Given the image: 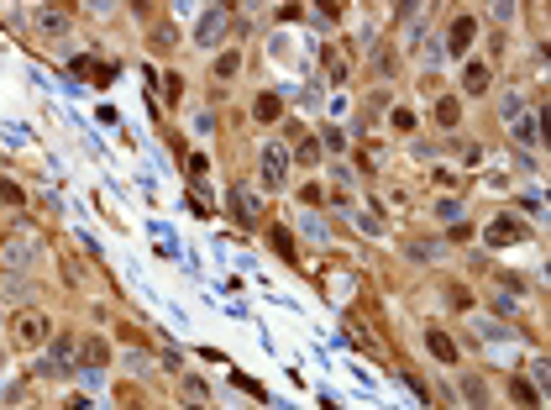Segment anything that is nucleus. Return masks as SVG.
Listing matches in <instances>:
<instances>
[{
	"instance_id": "obj_12",
	"label": "nucleus",
	"mask_w": 551,
	"mask_h": 410,
	"mask_svg": "<svg viewBox=\"0 0 551 410\" xmlns=\"http://www.w3.org/2000/svg\"><path fill=\"white\" fill-rule=\"evenodd\" d=\"M462 395H468V405H478V410L489 405V389H483L478 379H462Z\"/></svg>"
},
{
	"instance_id": "obj_7",
	"label": "nucleus",
	"mask_w": 551,
	"mask_h": 410,
	"mask_svg": "<svg viewBox=\"0 0 551 410\" xmlns=\"http://www.w3.org/2000/svg\"><path fill=\"white\" fill-rule=\"evenodd\" d=\"M26 258H32L26 237H6V247H0V263H6V268H16V263H26Z\"/></svg>"
},
{
	"instance_id": "obj_1",
	"label": "nucleus",
	"mask_w": 551,
	"mask_h": 410,
	"mask_svg": "<svg viewBox=\"0 0 551 410\" xmlns=\"http://www.w3.org/2000/svg\"><path fill=\"white\" fill-rule=\"evenodd\" d=\"M483 242H489V247H509V242H525V227H520L515 216H499V221H489Z\"/></svg>"
},
{
	"instance_id": "obj_8",
	"label": "nucleus",
	"mask_w": 551,
	"mask_h": 410,
	"mask_svg": "<svg viewBox=\"0 0 551 410\" xmlns=\"http://www.w3.org/2000/svg\"><path fill=\"white\" fill-rule=\"evenodd\" d=\"M74 368V337H63V342H53V363H48V374H69Z\"/></svg>"
},
{
	"instance_id": "obj_4",
	"label": "nucleus",
	"mask_w": 551,
	"mask_h": 410,
	"mask_svg": "<svg viewBox=\"0 0 551 410\" xmlns=\"http://www.w3.org/2000/svg\"><path fill=\"white\" fill-rule=\"evenodd\" d=\"M284 174H289V153H284V147H263V179L284 184Z\"/></svg>"
},
{
	"instance_id": "obj_16",
	"label": "nucleus",
	"mask_w": 551,
	"mask_h": 410,
	"mask_svg": "<svg viewBox=\"0 0 551 410\" xmlns=\"http://www.w3.org/2000/svg\"><path fill=\"white\" fill-rule=\"evenodd\" d=\"M237 69H241V58H237V53H226V58L216 63V79H231V74H237Z\"/></svg>"
},
{
	"instance_id": "obj_2",
	"label": "nucleus",
	"mask_w": 551,
	"mask_h": 410,
	"mask_svg": "<svg viewBox=\"0 0 551 410\" xmlns=\"http://www.w3.org/2000/svg\"><path fill=\"white\" fill-rule=\"evenodd\" d=\"M16 342H22V347H37V342L48 337V315H37V311H26V315H16Z\"/></svg>"
},
{
	"instance_id": "obj_15",
	"label": "nucleus",
	"mask_w": 551,
	"mask_h": 410,
	"mask_svg": "<svg viewBox=\"0 0 551 410\" xmlns=\"http://www.w3.org/2000/svg\"><path fill=\"white\" fill-rule=\"evenodd\" d=\"M0 205H22V184H11V179H0Z\"/></svg>"
},
{
	"instance_id": "obj_13",
	"label": "nucleus",
	"mask_w": 551,
	"mask_h": 410,
	"mask_svg": "<svg viewBox=\"0 0 551 410\" xmlns=\"http://www.w3.org/2000/svg\"><path fill=\"white\" fill-rule=\"evenodd\" d=\"M237 216L241 221H257V195H237Z\"/></svg>"
},
{
	"instance_id": "obj_5",
	"label": "nucleus",
	"mask_w": 551,
	"mask_h": 410,
	"mask_svg": "<svg viewBox=\"0 0 551 410\" xmlns=\"http://www.w3.org/2000/svg\"><path fill=\"white\" fill-rule=\"evenodd\" d=\"M473 32H478V22H473V16L452 22V37H446V53H468V48H473Z\"/></svg>"
},
{
	"instance_id": "obj_9",
	"label": "nucleus",
	"mask_w": 551,
	"mask_h": 410,
	"mask_svg": "<svg viewBox=\"0 0 551 410\" xmlns=\"http://www.w3.org/2000/svg\"><path fill=\"white\" fill-rule=\"evenodd\" d=\"M425 342H431V352H436L441 363H457V347H452V337H446V331H431Z\"/></svg>"
},
{
	"instance_id": "obj_3",
	"label": "nucleus",
	"mask_w": 551,
	"mask_h": 410,
	"mask_svg": "<svg viewBox=\"0 0 551 410\" xmlns=\"http://www.w3.org/2000/svg\"><path fill=\"white\" fill-rule=\"evenodd\" d=\"M221 37H226V11H205V22H200V32H194V42H200V48H216Z\"/></svg>"
},
{
	"instance_id": "obj_10",
	"label": "nucleus",
	"mask_w": 551,
	"mask_h": 410,
	"mask_svg": "<svg viewBox=\"0 0 551 410\" xmlns=\"http://www.w3.org/2000/svg\"><path fill=\"white\" fill-rule=\"evenodd\" d=\"M436 121H441V126H457V121H462V110H457V100H452V95L436 100Z\"/></svg>"
},
{
	"instance_id": "obj_14",
	"label": "nucleus",
	"mask_w": 551,
	"mask_h": 410,
	"mask_svg": "<svg viewBox=\"0 0 551 410\" xmlns=\"http://www.w3.org/2000/svg\"><path fill=\"white\" fill-rule=\"evenodd\" d=\"M257 121H278V100L273 95H257Z\"/></svg>"
},
{
	"instance_id": "obj_18",
	"label": "nucleus",
	"mask_w": 551,
	"mask_h": 410,
	"mask_svg": "<svg viewBox=\"0 0 551 410\" xmlns=\"http://www.w3.org/2000/svg\"><path fill=\"white\" fill-rule=\"evenodd\" d=\"M84 363H105V342H90V347H84Z\"/></svg>"
},
{
	"instance_id": "obj_11",
	"label": "nucleus",
	"mask_w": 551,
	"mask_h": 410,
	"mask_svg": "<svg viewBox=\"0 0 551 410\" xmlns=\"http://www.w3.org/2000/svg\"><path fill=\"white\" fill-rule=\"evenodd\" d=\"M509 389H515V400H520V405H525V410H541V395H536V389L525 384V379H515V384H509Z\"/></svg>"
},
{
	"instance_id": "obj_17",
	"label": "nucleus",
	"mask_w": 551,
	"mask_h": 410,
	"mask_svg": "<svg viewBox=\"0 0 551 410\" xmlns=\"http://www.w3.org/2000/svg\"><path fill=\"white\" fill-rule=\"evenodd\" d=\"M273 247H278L284 258H294V242H289V231H278V227H273Z\"/></svg>"
},
{
	"instance_id": "obj_6",
	"label": "nucleus",
	"mask_w": 551,
	"mask_h": 410,
	"mask_svg": "<svg viewBox=\"0 0 551 410\" xmlns=\"http://www.w3.org/2000/svg\"><path fill=\"white\" fill-rule=\"evenodd\" d=\"M489 85H493L489 63H468V74H462V90H468V95H483Z\"/></svg>"
}]
</instances>
